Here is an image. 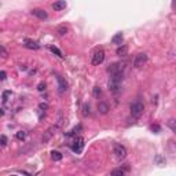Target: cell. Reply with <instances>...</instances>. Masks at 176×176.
Masks as SVG:
<instances>
[{"instance_id":"cell-1","label":"cell","mask_w":176,"mask_h":176,"mask_svg":"<svg viewBox=\"0 0 176 176\" xmlns=\"http://www.w3.org/2000/svg\"><path fill=\"white\" fill-rule=\"evenodd\" d=\"M110 80L107 82V87L112 92H118L121 88V82H123L124 79V74L123 73H116V74H110Z\"/></svg>"},{"instance_id":"cell-2","label":"cell","mask_w":176,"mask_h":176,"mask_svg":"<svg viewBox=\"0 0 176 176\" xmlns=\"http://www.w3.org/2000/svg\"><path fill=\"white\" fill-rule=\"evenodd\" d=\"M129 110H131V114H132V117H135V118H139L140 116H142L143 110H145V105H143L142 102L136 101V102H134V103L131 105V107H129Z\"/></svg>"},{"instance_id":"cell-3","label":"cell","mask_w":176,"mask_h":176,"mask_svg":"<svg viewBox=\"0 0 176 176\" xmlns=\"http://www.w3.org/2000/svg\"><path fill=\"white\" fill-rule=\"evenodd\" d=\"M84 146H85L84 138L79 136V138H76V139H74L73 143H72V150H73V153L80 154V153L82 151V148H84Z\"/></svg>"},{"instance_id":"cell-4","label":"cell","mask_w":176,"mask_h":176,"mask_svg":"<svg viewBox=\"0 0 176 176\" xmlns=\"http://www.w3.org/2000/svg\"><path fill=\"white\" fill-rule=\"evenodd\" d=\"M113 153H114V156L117 157L118 160H123L127 157V148H125V146L120 145V143H116L114 147H113Z\"/></svg>"},{"instance_id":"cell-5","label":"cell","mask_w":176,"mask_h":176,"mask_svg":"<svg viewBox=\"0 0 176 176\" xmlns=\"http://www.w3.org/2000/svg\"><path fill=\"white\" fill-rule=\"evenodd\" d=\"M124 69H125V65L121 62H114L107 68V73L110 74H116V73H124Z\"/></svg>"},{"instance_id":"cell-6","label":"cell","mask_w":176,"mask_h":176,"mask_svg":"<svg viewBox=\"0 0 176 176\" xmlns=\"http://www.w3.org/2000/svg\"><path fill=\"white\" fill-rule=\"evenodd\" d=\"M147 59H148L147 54H145V52H139V54L135 57V59H134V66H135V68H142L143 65H146Z\"/></svg>"},{"instance_id":"cell-7","label":"cell","mask_w":176,"mask_h":176,"mask_svg":"<svg viewBox=\"0 0 176 176\" xmlns=\"http://www.w3.org/2000/svg\"><path fill=\"white\" fill-rule=\"evenodd\" d=\"M103 61H105V51L102 48L96 50V51L94 52V55H92V65L98 66V65H101Z\"/></svg>"},{"instance_id":"cell-8","label":"cell","mask_w":176,"mask_h":176,"mask_svg":"<svg viewBox=\"0 0 176 176\" xmlns=\"http://www.w3.org/2000/svg\"><path fill=\"white\" fill-rule=\"evenodd\" d=\"M32 15L36 16V18L38 19H47L48 18V14H47L46 10H41V8H35V10H32Z\"/></svg>"},{"instance_id":"cell-9","label":"cell","mask_w":176,"mask_h":176,"mask_svg":"<svg viewBox=\"0 0 176 176\" xmlns=\"http://www.w3.org/2000/svg\"><path fill=\"white\" fill-rule=\"evenodd\" d=\"M24 47H26V48H29V50H38V48H40V44H38L37 41H35V40L25 38V40H24Z\"/></svg>"},{"instance_id":"cell-10","label":"cell","mask_w":176,"mask_h":176,"mask_svg":"<svg viewBox=\"0 0 176 176\" xmlns=\"http://www.w3.org/2000/svg\"><path fill=\"white\" fill-rule=\"evenodd\" d=\"M57 80H58V92L65 94L66 90H68V84H66V81L63 80V77H61V76H58Z\"/></svg>"},{"instance_id":"cell-11","label":"cell","mask_w":176,"mask_h":176,"mask_svg":"<svg viewBox=\"0 0 176 176\" xmlns=\"http://www.w3.org/2000/svg\"><path fill=\"white\" fill-rule=\"evenodd\" d=\"M123 41H124V35L121 32L116 33V35L112 37V43L116 44V46H121V44H123Z\"/></svg>"},{"instance_id":"cell-12","label":"cell","mask_w":176,"mask_h":176,"mask_svg":"<svg viewBox=\"0 0 176 176\" xmlns=\"http://www.w3.org/2000/svg\"><path fill=\"white\" fill-rule=\"evenodd\" d=\"M116 54H117L118 57H127V55H128V46H125V44L118 46V48L116 50Z\"/></svg>"},{"instance_id":"cell-13","label":"cell","mask_w":176,"mask_h":176,"mask_svg":"<svg viewBox=\"0 0 176 176\" xmlns=\"http://www.w3.org/2000/svg\"><path fill=\"white\" fill-rule=\"evenodd\" d=\"M109 110H110V107L106 102H99L98 103V112L101 113V114H107Z\"/></svg>"},{"instance_id":"cell-14","label":"cell","mask_w":176,"mask_h":176,"mask_svg":"<svg viewBox=\"0 0 176 176\" xmlns=\"http://www.w3.org/2000/svg\"><path fill=\"white\" fill-rule=\"evenodd\" d=\"M52 8H54L55 11H62L63 8H66V2L65 0H58V2H55L54 4H52Z\"/></svg>"},{"instance_id":"cell-15","label":"cell","mask_w":176,"mask_h":176,"mask_svg":"<svg viewBox=\"0 0 176 176\" xmlns=\"http://www.w3.org/2000/svg\"><path fill=\"white\" fill-rule=\"evenodd\" d=\"M50 51H51L52 54H55L57 57H59V58H63V57H65V55H63V52L61 51L58 47H55V46H50Z\"/></svg>"},{"instance_id":"cell-16","label":"cell","mask_w":176,"mask_h":176,"mask_svg":"<svg viewBox=\"0 0 176 176\" xmlns=\"http://www.w3.org/2000/svg\"><path fill=\"white\" fill-rule=\"evenodd\" d=\"M125 172H127V169H124V168H117V169H113L112 172H110V175L112 176H123Z\"/></svg>"},{"instance_id":"cell-17","label":"cell","mask_w":176,"mask_h":176,"mask_svg":"<svg viewBox=\"0 0 176 176\" xmlns=\"http://www.w3.org/2000/svg\"><path fill=\"white\" fill-rule=\"evenodd\" d=\"M168 128L176 134V118H170V120L168 121Z\"/></svg>"},{"instance_id":"cell-18","label":"cell","mask_w":176,"mask_h":176,"mask_svg":"<svg viewBox=\"0 0 176 176\" xmlns=\"http://www.w3.org/2000/svg\"><path fill=\"white\" fill-rule=\"evenodd\" d=\"M51 158L54 160V161H61V160H62V154H61L59 151L52 150L51 151Z\"/></svg>"},{"instance_id":"cell-19","label":"cell","mask_w":176,"mask_h":176,"mask_svg":"<svg viewBox=\"0 0 176 176\" xmlns=\"http://www.w3.org/2000/svg\"><path fill=\"white\" fill-rule=\"evenodd\" d=\"M11 96H13V92H11V91H3V94H2V99H3V102H7L8 99L11 98Z\"/></svg>"},{"instance_id":"cell-20","label":"cell","mask_w":176,"mask_h":176,"mask_svg":"<svg viewBox=\"0 0 176 176\" xmlns=\"http://www.w3.org/2000/svg\"><path fill=\"white\" fill-rule=\"evenodd\" d=\"M168 148H169V151H170V154H172V156H176V143L175 142H172V140H170L169 145H168Z\"/></svg>"},{"instance_id":"cell-21","label":"cell","mask_w":176,"mask_h":176,"mask_svg":"<svg viewBox=\"0 0 176 176\" xmlns=\"http://www.w3.org/2000/svg\"><path fill=\"white\" fill-rule=\"evenodd\" d=\"M90 109H91L90 105H87V103L82 106V116H84V117H88V116H90V113H91Z\"/></svg>"},{"instance_id":"cell-22","label":"cell","mask_w":176,"mask_h":176,"mask_svg":"<svg viewBox=\"0 0 176 176\" xmlns=\"http://www.w3.org/2000/svg\"><path fill=\"white\" fill-rule=\"evenodd\" d=\"M26 135H28V134H26L25 131H18V132L15 134V138H16L18 140H24L25 138H26Z\"/></svg>"},{"instance_id":"cell-23","label":"cell","mask_w":176,"mask_h":176,"mask_svg":"<svg viewBox=\"0 0 176 176\" xmlns=\"http://www.w3.org/2000/svg\"><path fill=\"white\" fill-rule=\"evenodd\" d=\"M57 33H58L59 36L66 35V33H68V28H66V26H59V28L57 29Z\"/></svg>"},{"instance_id":"cell-24","label":"cell","mask_w":176,"mask_h":176,"mask_svg":"<svg viewBox=\"0 0 176 176\" xmlns=\"http://www.w3.org/2000/svg\"><path fill=\"white\" fill-rule=\"evenodd\" d=\"M101 94H102L101 87H94V90H92V95L95 96V98H99V96H101Z\"/></svg>"},{"instance_id":"cell-25","label":"cell","mask_w":176,"mask_h":176,"mask_svg":"<svg viewBox=\"0 0 176 176\" xmlns=\"http://www.w3.org/2000/svg\"><path fill=\"white\" fill-rule=\"evenodd\" d=\"M0 145H2V147H6V146H7V136H6V135H2V136H0Z\"/></svg>"},{"instance_id":"cell-26","label":"cell","mask_w":176,"mask_h":176,"mask_svg":"<svg viewBox=\"0 0 176 176\" xmlns=\"http://www.w3.org/2000/svg\"><path fill=\"white\" fill-rule=\"evenodd\" d=\"M46 87H47V84L44 81H41V82H38V85H37V90L40 91V92H43V91H46Z\"/></svg>"},{"instance_id":"cell-27","label":"cell","mask_w":176,"mask_h":176,"mask_svg":"<svg viewBox=\"0 0 176 176\" xmlns=\"http://www.w3.org/2000/svg\"><path fill=\"white\" fill-rule=\"evenodd\" d=\"M151 131H153L154 134H158V132L161 131V127L157 125V124H156V125H151Z\"/></svg>"},{"instance_id":"cell-28","label":"cell","mask_w":176,"mask_h":176,"mask_svg":"<svg viewBox=\"0 0 176 176\" xmlns=\"http://www.w3.org/2000/svg\"><path fill=\"white\" fill-rule=\"evenodd\" d=\"M47 109H48V105H47V103H40V105H38V110H43V112H46Z\"/></svg>"},{"instance_id":"cell-29","label":"cell","mask_w":176,"mask_h":176,"mask_svg":"<svg viewBox=\"0 0 176 176\" xmlns=\"http://www.w3.org/2000/svg\"><path fill=\"white\" fill-rule=\"evenodd\" d=\"M6 79H7V73L4 70H2L0 72V80H6Z\"/></svg>"},{"instance_id":"cell-30","label":"cell","mask_w":176,"mask_h":176,"mask_svg":"<svg viewBox=\"0 0 176 176\" xmlns=\"http://www.w3.org/2000/svg\"><path fill=\"white\" fill-rule=\"evenodd\" d=\"M2 57L3 58H7V51H6L4 46H2Z\"/></svg>"},{"instance_id":"cell-31","label":"cell","mask_w":176,"mask_h":176,"mask_svg":"<svg viewBox=\"0 0 176 176\" xmlns=\"http://www.w3.org/2000/svg\"><path fill=\"white\" fill-rule=\"evenodd\" d=\"M172 10L176 11V0H173V2H172Z\"/></svg>"},{"instance_id":"cell-32","label":"cell","mask_w":176,"mask_h":176,"mask_svg":"<svg viewBox=\"0 0 176 176\" xmlns=\"http://www.w3.org/2000/svg\"><path fill=\"white\" fill-rule=\"evenodd\" d=\"M19 69H21V70H26L28 66L26 65H21V66H19Z\"/></svg>"}]
</instances>
